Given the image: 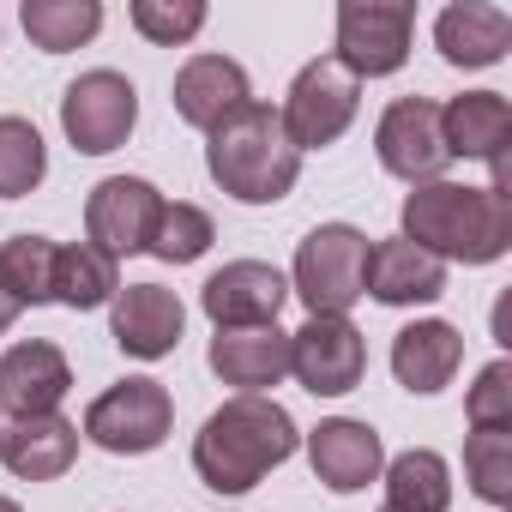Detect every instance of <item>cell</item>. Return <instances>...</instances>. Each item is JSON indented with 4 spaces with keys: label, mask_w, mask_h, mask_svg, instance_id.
Returning a JSON list of instances; mask_svg holds the SVG:
<instances>
[{
    "label": "cell",
    "mask_w": 512,
    "mask_h": 512,
    "mask_svg": "<svg viewBox=\"0 0 512 512\" xmlns=\"http://www.w3.org/2000/svg\"><path fill=\"white\" fill-rule=\"evenodd\" d=\"M25 37L43 55H67L79 43H91L103 31V7L97 0H25Z\"/></svg>",
    "instance_id": "d4e9b609"
},
{
    "label": "cell",
    "mask_w": 512,
    "mask_h": 512,
    "mask_svg": "<svg viewBox=\"0 0 512 512\" xmlns=\"http://www.w3.org/2000/svg\"><path fill=\"white\" fill-rule=\"evenodd\" d=\"M356 103H362V79L350 67H338L332 55H320V61H308L296 73L278 121H284V133H290L296 151H320V145H332L356 121Z\"/></svg>",
    "instance_id": "5b68a950"
},
{
    "label": "cell",
    "mask_w": 512,
    "mask_h": 512,
    "mask_svg": "<svg viewBox=\"0 0 512 512\" xmlns=\"http://www.w3.org/2000/svg\"><path fill=\"white\" fill-rule=\"evenodd\" d=\"M115 290H121V266L109 260L103 247H91V241H73V247H55V302L61 308H103V302H115Z\"/></svg>",
    "instance_id": "cb8c5ba5"
},
{
    "label": "cell",
    "mask_w": 512,
    "mask_h": 512,
    "mask_svg": "<svg viewBox=\"0 0 512 512\" xmlns=\"http://www.w3.org/2000/svg\"><path fill=\"white\" fill-rule=\"evenodd\" d=\"M404 241H416L434 260H464L488 266L512 247V205L494 187H464V181H422L404 199Z\"/></svg>",
    "instance_id": "7a4b0ae2"
},
{
    "label": "cell",
    "mask_w": 512,
    "mask_h": 512,
    "mask_svg": "<svg viewBox=\"0 0 512 512\" xmlns=\"http://www.w3.org/2000/svg\"><path fill=\"white\" fill-rule=\"evenodd\" d=\"M0 290L19 308L55 302V241L49 235H13L0 241Z\"/></svg>",
    "instance_id": "484cf974"
},
{
    "label": "cell",
    "mask_w": 512,
    "mask_h": 512,
    "mask_svg": "<svg viewBox=\"0 0 512 512\" xmlns=\"http://www.w3.org/2000/svg\"><path fill=\"white\" fill-rule=\"evenodd\" d=\"M464 476L488 506H506V494H512V428H476L464 440Z\"/></svg>",
    "instance_id": "f1b7e54d"
},
{
    "label": "cell",
    "mask_w": 512,
    "mask_h": 512,
    "mask_svg": "<svg viewBox=\"0 0 512 512\" xmlns=\"http://www.w3.org/2000/svg\"><path fill=\"white\" fill-rule=\"evenodd\" d=\"M284 296H290V284H284L278 266H266V260H235V266H223V272L205 278L199 308L211 314L217 332L223 326H278Z\"/></svg>",
    "instance_id": "7c38bea8"
},
{
    "label": "cell",
    "mask_w": 512,
    "mask_h": 512,
    "mask_svg": "<svg viewBox=\"0 0 512 512\" xmlns=\"http://www.w3.org/2000/svg\"><path fill=\"white\" fill-rule=\"evenodd\" d=\"M410 31L416 7L410 0H344L338 7V67L356 79H386L410 61Z\"/></svg>",
    "instance_id": "52a82bcc"
},
{
    "label": "cell",
    "mask_w": 512,
    "mask_h": 512,
    "mask_svg": "<svg viewBox=\"0 0 512 512\" xmlns=\"http://www.w3.org/2000/svg\"><path fill=\"white\" fill-rule=\"evenodd\" d=\"M73 392V368L67 356L49 344V338H31V344H13L0 356V410L13 422L19 416H55V404Z\"/></svg>",
    "instance_id": "9a60e30c"
},
{
    "label": "cell",
    "mask_w": 512,
    "mask_h": 512,
    "mask_svg": "<svg viewBox=\"0 0 512 512\" xmlns=\"http://www.w3.org/2000/svg\"><path fill=\"white\" fill-rule=\"evenodd\" d=\"M205 169L241 205H278L296 187V175H302V151L290 145V133H284L272 103L247 97L235 115H223L205 133Z\"/></svg>",
    "instance_id": "3957f363"
},
{
    "label": "cell",
    "mask_w": 512,
    "mask_h": 512,
    "mask_svg": "<svg viewBox=\"0 0 512 512\" xmlns=\"http://www.w3.org/2000/svg\"><path fill=\"white\" fill-rule=\"evenodd\" d=\"M362 296L386 302V308H416V302H440L446 296V266L434 253H422L416 241L392 235V241H374L368 247V284Z\"/></svg>",
    "instance_id": "ac0fdd59"
},
{
    "label": "cell",
    "mask_w": 512,
    "mask_h": 512,
    "mask_svg": "<svg viewBox=\"0 0 512 512\" xmlns=\"http://www.w3.org/2000/svg\"><path fill=\"white\" fill-rule=\"evenodd\" d=\"M49 175V151H43V133L19 115H0V193L19 199V193H37Z\"/></svg>",
    "instance_id": "83f0119b"
},
{
    "label": "cell",
    "mask_w": 512,
    "mask_h": 512,
    "mask_svg": "<svg viewBox=\"0 0 512 512\" xmlns=\"http://www.w3.org/2000/svg\"><path fill=\"white\" fill-rule=\"evenodd\" d=\"M0 458L25 482H55L79 458V428L67 416H19L13 428H0Z\"/></svg>",
    "instance_id": "ffe728a7"
},
{
    "label": "cell",
    "mask_w": 512,
    "mask_h": 512,
    "mask_svg": "<svg viewBox=\"0 0 512 512\" xmlns=\"http://www.w3.org/2000/svg\"><path fill=\"white\" fill-rule=\"evenodd\" d=\"M458 362H464V338L446 320H416V326H404L392 338V374H398L404 392H422L428 398V392L452 386Z\"/></svg>",
    "instance_id": "7402d4cb"
},
{
    "label": "cell",
    "mask_w": 512,
    "mask_h": 512,
    "mask_svg": "<svg viewBox=\"0 0 512 512\" xmlns=\"http://www.w3.org/2000/svg\"><path fill=\"white\" fill-rule=\"evenodd\" d=\"M19 314H25V308H19V302H13V296H7V290H0V332H7V326H13V320H19Z\"/></svg>",
    "instance_id": "1f68e13d"
},
{
    "label": "cell",
    "mask_w": 512,
    "mask_h": 512,
    "mask_svg": "<svg viewBox=\"0 0 512 512\" xmlns=\"http://www.w3.org/2000/svg\"><path fill=\"white\" fill-rule=\"evenodd\" d=\"M386 506L392 512H446L452 506V470L440 452L410 446L386 464Z\"/></svg>",
    "instance_id": "603a6c76"
},
{
    "label": "cell",
    "mask_w": 512,
    "mask_h": 512,
    "mask_svg": "<svg viewBox=\"0 0 512 512\" xmlns=\"http://www.w3.org/2000/svg\"><path fill=\"white\" fill-rule=\"evenodd\" d=\"M446 157H482L494 169V193H506V139H512V103L500 91H464L440 109Z\"/></svg>",
    "instance_id": "5bb4252c"
},
{
    "label": "cell",
    "mask_w": 512,
    "mask_h": 512,
    "mask_svg": "<svg viewBox=\"0 0 512 512\" xmlns=\"http://www.w3.org/2000/svg\"><path fill=\"white\" fill-rule=\"evenodd\" d=\"M199 25H205V7H199V0H133V31H139L145 43L175 49V43L199 37Z\"/></svg>",
    "instance_id": "f546056e"
},
{
    "label": "cell",
    "mask_w": 512,
    "mask_h": 512,
    "mask_svg": "<svg viewBox=\"0 0 512 512\" xmlns=\"http://www.w3.org/2000/svg\"><path fill=\"white\" fill-rule=\"evenodd\" d=\"M470 428H512V362H488L464 398Z\"/></svg>",
    "instance_id": "4dcf8cb0"
},
{
    "label": "cell",
    "mask_w": 512,
    "mask_h": 512,
    "mask_svg": "<svg viewBox=\"0 0 512 512\" xmlns=\"http://www.w3.org/2000/svg\"><path fill=\"white\" fill-rule=\"evenodd\" d=\"M302 446L296 422L272 398H229L223 410L205 416L193 440V470L211 494H247L266 470H278Z\"/></svg>",
    "instance_id": "6da1fadb"
},
{
    "label": "cell",
    "mask_w": 512,
    "mask_h": 512,
    "mask_svg": "<svg viewBox=\"0 0 512 512\" xmlns=\"http://www.w3.org/2000/svg\"><path fill=\"white\" fill-rule=\"evenodd\" d=\"M380 512H392V506H380Z\"/></svg>",
    "instance_id": "836d02e7"
},
{
    "label": "cell",
    "mask_w": 512,
    "mask_h": 512,
    "mask_svg": "<svg viewBox=\"0 0 512 512\" xmlns=\"http://www.w3.org/2000/svg\"><path fill=\"white\" fill-rule=\"evenodd\" d=\"M157 211H163V193L145 175H109L85 199V235H91V247L109 253V260L145 253V241L157 229Z\"/></svg>",
    "instance_id": "8fae6325"
},
{
    "label": "cell",
    "mask_w": 512,
    "mask_h": 512,
    "mask_svg": "<svg viewBox=\"0 0 512 512\" xmlns=\"http://www.w3.org/2000/svg\"><path fill=\"white\" fill-rule=\"evenodd\" d=\"M133 121H139V91L121 73H109V67L79 73L67 85V97H61V127H67L73 151H85V157L121 151L127 133H133Z\"/></svg>",
    "instance_id": "ba28073f"
},
{
    "label": "cell",
    "mask_w": 512,
    "mask_h": 512,
    "mask_svg": "<svg viewBox=\"0 0 512 512\" xmlns=\"http://www.w3.org/2000/svg\"><path fill=\"white\" fill-rule=\"evenodd\" d=\"M0 512H19V500H7V494H0Z\"/></svg>",
    "instance_id": "d6a6232c"
},
{
    "label": "cell",
    "mask_w": 512,
    "mask_h": 512,
    "mask_svg": "<svg viewBox=\"0 0 512 512\" xmlns=\"http://www.w3.org/2000/svg\"><path fill=\"white\" fill-rule=\"evenodd\" d=\"M362 284H368V235L362 229L320 223L296 247V296L308 302V314L350 320V308L362 302Z\"/></svg>",
    "instance_id": "277c9868"
},
{
    "label": "cell",
    "mask_w": 512,
    "mask_h": 512,
    "mask_svg": "<svg viewBox=\"0 0 512 512\" xmlns=\"http://www.w3.org/2000/svg\"><path fill=\"white\" fill-rule=\"evenodd\" d=\"M211 374L235 386V398H266L290 374V332L278 326H223L211 338Z\"/></svg>",
    "instance_id": "4fadbf2b"
},
{
    "label": "cell",
    "mask_w": 512,
    "mask_h": 512,
    "mask_svg": "<svg viewBox=\"0 0 512 512\" xmlns=\"http://www.w3.org/2000/svg\"><path fill=\"white\" fill-rule=\"evenodd\" d=\"M181 326H187V314H181L175 290H163V284H127V290H115V302H109V332H115V344H121L127 356H139V362L169 356V350L181 344Z\"/></svg>",
    "instance_id": "2e32d148"
},
{
    "label": "cell",
    "mask_w": 512,
    "mask_h": 512,
    "mask_svg": "<svg viewBox=\"0 0 512 512\" xmlns=\"http://www.w3.org/2000/svg\"><path fill=\"white\" fill-rule=\"evenodd\" d=\"M308 464H314V476L332 494H356V488H368L386 470V446H380V434L368 422L332 416V422H320L308 434Z\"/></svg>",
    "instance_id": "e0dca14e"
},
{
    "label": "cell",
    "mask_w": 512,
    "mask_h": 512,
    "mask_svg": "<svg viewBox=\"0 0 512 512\" xmlns=\"http://www.w3.org/2000/svg\"><path fill=\"white\" fill-rule=\"evenodd\" d=\"M374 151H380V169L422 187V181H440V169L452 163L446 157V139H440V103L428 97H398L380 127H374Z\"/></svg>",
    "instance_id": "30bf717a"
},
{
    "label": "cell",
    "mask_w": 512,
    "mask_h": 512,
    "mask_svg": "<svg viewBox=\"0 0 512 512\" xmlns=\"http://www.w3.org/2000/svg\"><path fill=\"white\" fill-rule=\"evenodd\" d=\"M217 241V229H211V217L199 211V205H187V199H163V211H157V229H151V241H145V253L151 260H163V266H193L199 253Z\"/></svg>",
    "instance_id": "4316f807"
},
{
    "label": "cell",
    "mask_w": 512,
    "mask_h": 512,
    "mask_svg": "<svg viewBox=\"0 0 512 512\" xmlns=\"http://www.w3.org/2000/svg\"><path fill=\"white\" fill-rule=\"evenodd\" d=\"M434 49L452 67H494L512 49V19L488 0H452V7L434 19Z\"/></svg>",
    "instance_id": "44dd1931"
},
{
    "label": "cell",
    "mask_w": 512,
    "mask_h": 512,
    "mask_svg": "<svg viewBox=\"0 0 512 512\" xmlns=\"http://www.w3.org/2000/svg\"><path fill=\"white\" fill-rule=\"evenodd\" d=\"M290 374L314 392V398H344L362 386L368 374V344L350 320L332 314H308L302 332H290Z\"/></svg>",
    "instance_id": "9c48e42d"
},
{
    "label": "cell",
    "mask_w": 512,
    "mask_h": 512,
    "mask_svg": "<svg viewBox=\"0 0 512 512\" xmlns=\"http://www.w3.org/2000/svg\"><path fill=\"white\" fill-rule=\"evenodd\" d=\"M247 103V73L229 55H193L175 73V115L199 133H211L223 115H235Z\"/></svg>",
    "instance_id": "d6986e66"
},
{
    "label": "cell",
    "mask_w": 512,
    "mask_h": 512,
    "mask_svg": "<svg viewBox=\"0 0 512 512\" xmlns=\"http://www.w3.org/2000/svg\"><path fill=\"white\" fill-rule=\"evenodd\" d=\"M169 428H175V398L157 380H121L85 410V440L115 458L157 452L169 440Z\"/></svg>",
    "instance_id": "8992f818"
}]
</instances>
